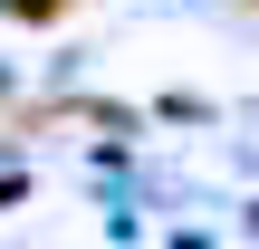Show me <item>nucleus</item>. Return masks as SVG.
Returning <instances> with one entry per match:
<instances>
[{
    "label": "nucleus",
    "instance_id": "f257e3e1",
    "mask_svg": "<svg viewBox=\"0 0 259 249\" xmlns=\"http://www.w3.org/2000/svg\"><path fill=\"white\" fill-rule=\"evenodd\" d=\"M77 0H10V19H29V29H48V19H67Z\"/></svg>",
    "mask_w": 259,
    "mask_h": 249
}]
</instances>
